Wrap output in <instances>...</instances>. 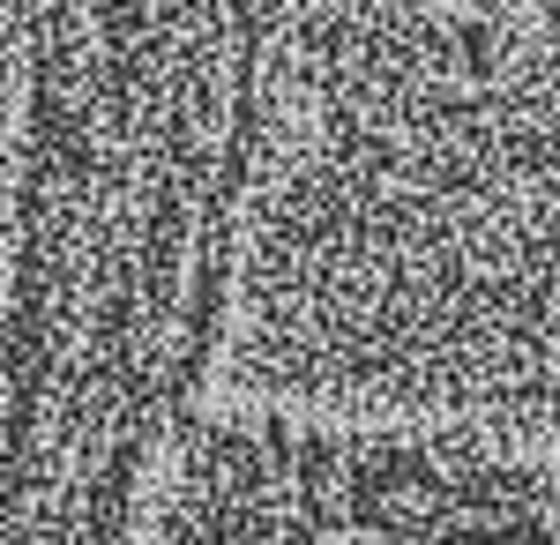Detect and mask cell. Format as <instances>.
<instances>
[{
    "instance_id": "obj_2",
    "label": "cell",
    "mask_w": 560,
    "mask_h": 545,
    "mask_svg": "<svg viewBox=\"0 0 560 545\" xmlns=\"http://www.w3.org/2000/svg\"><path fill=\"white\" fill-rule=\"evenodd\" d=\"M142 545H560V449L210 396Z\"/></svg>"
},
{
    "instance_id": "obj_1",
    "label": "cell",
    "mask_w": 560,
    "mask_h": 545,
    "mask_svg": "<svg viewBox=\"0 0 560 545\" xmlns=\"http://www.w3.org/2000/svg\"><path fill=\"white\" fill-rule=\"evenodd\" d=\"M217 396L560 449V8H277Z\"/></svg>"
}]
</instances>
